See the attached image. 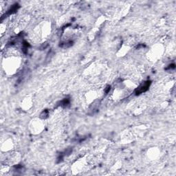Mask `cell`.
<instances>
[{
    "label": "cell",
    "mask_w": 176,
    "mask_h": 176,
    "mask_svg": "<svg viewBox=\"0 0 176 176\" xmlns=\"http://www.w3.org/2000/svg\"><path fill=\"white\" fill-rule=\"evenodd\" d=\"M150 85H151V82L150 81L145 82V83L143 84V85H141L138 88L136 91V94H140L145 92L147 90L148 88L149 87Z\"/></svg>",
    "instance_id": "1"
}]
</instances>
